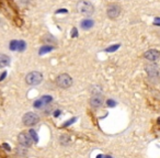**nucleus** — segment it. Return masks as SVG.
I'll return each instance as SVG.
<instances>
[{"instance_id": "1", "label": "nucleus", "mask_w": 160, "mask_h": 158, "mask_svg": "<svg viewBox=\"0 0 160 158\" xmlns=\"http://www.w3.org/2000/svg\"><path fill=\"white\" fill-rule=\"evenodd\" d=\"M77 10L80 14L90 17L94 12V7L88 1H79L77 5Z\"/></svg>"}, {"instance_id": "2", "label": "nucleus", "mask_w": 160, "mask_h": 158, "mask_svg": "<svg viewBox=\"0 0 160 158\" xmlns=\"http://www.w3.org/2000/svg\"><path fill=\"white\" fill-rule=\"evenodd\" d=\"M56 85L62 89H67L72 85V79L67 74H62L56 78Z\"/></svg>"}, {"instance_id": "3", "label": "nucleus", "mask_w": 160, "mask_h": 158, "mask_svg": "<svg viewBox=\"0 0 160 158\" xmlns=\"http://www.w3.org/2000/svg\"><path fill=\"white\" fill-rule=\"evenodd\" d=\"M43 80V76L41 73L38 71H32V73H29L25 77V81H27L28 85L30 86H36L38 84H41Z\"/></svg>"}, {"instance_id": "4", "label": "nucleus", "mask_w": 160, "mask_h": 158, "mask_svg": "<svg viewBox=\"0 0 160 158\" xmlns=\"http://www.w3.org/2000/svg\"><path fill=\"white\" fill-rule=\"evenodd\" d=\"M38 121H40L38 115L33 113V112H28V113H25L24 116H23V123H24V125H27V126H33V125L38 124Z\"/></svg>"}, {"instance_id": "5", "label": "nucleus", "mask_w": 160, "mask_h": 158, "mask_svg": "<svg viewBox=\"0 0 160 158\" xmlns=\"http://www.w3.org/2000/svg\"><path fill=\"white\" fill-rule=\"evenodd\" d=\"M121 13V7L115 3H112V5L108 6L107 9V14L110 19H116Z\"/></svg>"}, {"instance_id": "6", "label": "nucleus", "mask_w": 160, "mask_h": 158, "mask_svg": "<svg viewBox=\"0 0 160 158\" xmlns=\"http://www.w3.org/2000/svg\"><path fill=\"white\" fill-rule=\"evenodd\" d=\"M19 143L24 147H30L32 145V138L30 137L29 134L21 133L20 135H19Z\"/></svg>"}, {"instance_id": "7", "label": "nucleus", "mask_w": 160, "mask_h": 158, "mask_svg": "<svg viewBox=\"0 0 160 158\" xmlns=\"http://www.w3.org/2000/svg\"><path fill=\"white\" fill-rule=\"evenodd\" d=\"M146 71L151 79L158 78V66L155 64H149L146 66Z\"/></svg>"}, {"instance_id": "8", "label": "nucleus", "mask_w": 160, "mask_h": 158, "mask_svg": "<svg viewBox=\"0 0 160 158\" xmlns=\"http://www.w3.org/2000/svg\"><path fill=\"white\" fill-rule=\"evenodd\" d=\"M144 56L146 59L150 60V62H156L159 59V52L157 49H150V51H147Z\"/></svg>"}, {"instance_id": "9", "label": "nucleus", "mask_w": 160, "mask_h": 158, "mask_svg": "<svg viewBox=\"0 0 160 158\" xmlns=\"http://www.w3.org/2000/svg\"><path fill=\"white\" fill-rule=\"evenodd\" d=\"M90 103H91V105L93 108H100L103 104V98L101 96H99V94H96V96L91 97Z\"/></svg>"}, {"instance_id": "10", "label": "nucleus", "mask_w": 160, "mask_h": 158, "mask_svg": "<svg viewBox=\"0 0 160 158\" xmlns=\"http://www.w3.org/2000/svg\"><path fill=\"white\" fill-rule=\"evenodd\" d=\"M10 64V57L5 54H0V68L8 66Z\"/></svg>"}, {"instance_id": "11", "label": "nucleus", "mask_w": 160, "mask_h": 158, "mask_svg": "<svg viewBox=\"0 0 160 158\" xmlns=\"http://www.w3.org/2000/svg\"><path fill=\"white\" fill-rule=\"evenodd\" d=\"M93 24H94V22L91 19H85V20L81 21V28H82L83 30L91 29V28L93 27Z\"/></svg>"}, {"instance_id": "12", "label": "nucleus", "mask_w": 160, "mask_h": 158, "mask_svg": "<svg viewBox=\"0 0 160 158\" xmlns=\"http://www.w3.org/2000/svg\"><path fill=\"white\" fill-rule=\"evenodd\" d=\"M25 47H27V44H25L24 41H18V48H17V51H24Z\"/></svg>"}, {"instance_id": "13", "label": "nucleus", "mask_w": 160, "mask_h": 158, "mask_svg": "<svg viewBox=\"0 0 160 158\" xmlns=\"http://www.w3.org/2000/svg\"><path fill=\"white\" fill-rule=\"evenodd\" d=\"M54 47L53 46H48V45H44L42 48L40 49V54H44V53H47V52L52 51Z\"/></svg>"}, {"instance_id": "14", "label": "nucleus", "mask_w": 160, "mask_h": 158, "mask_svg": "<svg viewBox=\"0 0 160 158\" xmlns=\"http://www.w3.org/2000/svg\"><path fill=\"white\" fill-rule=\"evenodd\" d=\"M43 105H45V103L42 101V99H40V100H38V101H35V102H34V107H35L36 109H41Z\"/></svg>"}, {"instance_id": "15", "label": "nucleus", "mask_w": 160, "mask_h": 158, "mask_svg": "<svg viewBox=\"0 0 160 158\" xmlns=\"http://www.w3.org/2000/svg\"><path fill=\"white\" fill-rule=\"evenodd\" d=\"M9 47L11 51H17V48H18V41H12V42L10 43Z\"/></svg>"}, {"instance_id": "16", "label": "nucleus", "mask_w": 160, "mask_h": 158, "mask_svg": "<svg viewBox=\"0 0 160 158\" xmlns=\"http://www.w3.org/2000/svg\"><path fill=\"white\" fill-rule=\"evenodd\" d=\"M30 137H32L34 140V142H38V135H36V133H35V131H34V130H31V131H30Z\"/></svg>"}, {"instance_id": "17", "label": "nucleus", "mask_w": 160, "mask_h": 158, "mask_svg": "<svg viewBox=\"0 0 160 158\" xmlns=\"http://www.w3.org/2000/svg\"><path fill=\"white\" fill-rule=\"evenodd\" d=\"M52 100H53V98H52L51 96H44L42 98V101L45 103V104H46V103H48V102H51Z\"/></svg>"}, {"instance_id": "18", "label": "nucleus", "mask_w": 160, "mask_h": 158, "mask_svg": "<svg viewBox=\"0 0 160 158\" xmlns=\"http://www.w3.org/2000/svg\"><path fill=\"white\" fill-rule=\"evenodd\" d=\"M120 47V45H113V46H111V47H109V48H107V52H114V51H116V49Z\"/></svg>"}, {"instance_id": "19", "label": "nucleus", "mask_w": 160, "mask_h": 158, "mask_svg": "<svg viewBox=\"0 0 160 158\" xmlns=\"http://www.w3.org/2000/svg\"><path fill=\"white\" fill-rule=\"evenodd\" d=\"M75 121H76V118L70 119V120H69V121H67V122H66V124H64V125H62V127H64V126H68V125H70L71 123H72V122H75Z\"/></svg>"}, {"instance_id": "20", "label": "nucleus", "mask_w": 160, "mask_h": 158, "mask_svg": "<svg viewBox=\"0 0 160 158\" xmlns=\"http://www.w3.org/2000/svg\"><path fill=\"white\" fill-rule=\"evenodd\" d=\"M107 103L109 107H114V105H115V101H113V100H108Z\"/></svg>"}, {"instance_id": "21", "label": "nucleus", "mask_w": 160, "mask_h": 158, "mask_svg": "<svg viewBox=\"0 0 160 158\" xmlns=\"http://www.w3.org/2000/svg\"><path fill=\"white\" fill-rule=\"evenodd\" d=\"M59 113H60V111H59V110H57V111L54 112V116H58V115H59Z\"/></svg>"}]
</instances>
